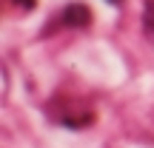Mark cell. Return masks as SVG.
<instances>
[{
    "label": "cell",
    "instance_id": "1",
    "mask_svg": "<svg viewBox=\"0 0 154 148\" xmlns=\"http://www.w3.org/2000/svg\"><path fill=\"white\" fill-rule=\"evenodd\" d=\"M63 23L72 29H83L91 23V11L86 9L83 3H69L66 9H63Z\"/></svg>",
    "mask_w": 154,
    "mask_h": 148
},
{
    "label": "cell",
    "instance_id": "2",
    "mask_svg": "<svg viewBox=\"0 0 154 148\" xmlns=\"http://www.w3.org/2000/svg\"><path fill=\"white\" fill-rule=\"evenodd\" d=\"M143 29L146 37L154 43V0H146V11H143Z\"/></svg>",
    "mask_w": 154,
    "mask_h": 148
},
{
    "label": "cell",
    "instance_id": "3",
    "mask_svg": "<svg viewBox=\"0 0 154 148\" xmlns=\"http://www.w3.org/2000/svg\"><path fill=\"white\" fill-rule=\"evenodd\" d=\"M66 125H72V128H80V125H88V122H94V114H83V117H66Z\"/></svg>",
    "mask_w": 154,
    "mask_h": 148
},
{
    "label": "cell",
    "instance_id": "4",
    "mask_svg": "<svg viewBox=\"0 0 154 148\" xmlns=\"http://www.w3.org/2000/svg\"><path fill=\"white\" fill-rule=\"evenodd\" d=\"M14 6H23V9H34V0H14Z\"/></svg>",
    "mask_w": 154,
    "mask_h": 148
},
{
    "label": "cell",
    "instance_id": "5",
    "mask_svg": "<svg viewBox=\"0 0 154 148\" xmlns=\"http://www.w3.org/2000/svg\"><path fill=\"white\" fill-rule=\"evenodd\" d=\"M109 3H123V0H109Z\"/></svg>",
    "mask_w": 154,
    "mask_h": 148
}]
</instances>
